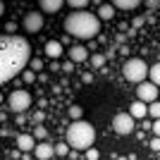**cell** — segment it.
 Returning a JSON list of instances; mask_svg holds the SVG:
<instances>
[{"mask_svg":"<svg viewBox=\"0 0 160 160\" xmlns=\"http://www.w3.org/2000/svg\"><path fill=\"white\" fill-rule=\"evenodd\" d=\"M81 81H84V84H91V81H93V74H91V72H86L84 77H81Z\"/></svg>","mask_w":160,"mask_h":160,"instance_id":"f1b7e54d","label":"cell"},{"mask_svg":"<svg viewBox=\"0 0 160 160\" xmlns=\"http://www.w3.org/2000/svg\"><path fill=\"white\" fill-rule=\"evenodd\" d=\"M33 153H36V160H50L55 155V146L48 141H41V143H36Z\"/></svg>","mask_w":160,"mask_h":160,"instance_id":"ba28073f","label":"cell"},{"mask_svg":"<svg viewBox=\"0 0 160 160\" xmlns=\"http://www.w3.org/2000/svg\"><path fill=\"white\" fill-rule=\"evenodd\" d=\"M7 105L14 112H24V110L31 108V93L29 91H12V93L7 96Z\"/></svg>","mask_w":160,"mask_h":160,"instance_id":"277c9868","label":"cell"},{"mask_svg":"<svg viewBox=\"0 0 160 160\" xmlns=\"http://www.w3.org/2000/svg\"><path fill=\"white\" fill-rule=\"evenodd\" d=\"M93 139H96V129L91 122H84V120H74L67 129V136L65 141L69 143L72 148L77 151H86V148L93 146Z\"/></svg>","mask_w":160,"mask_h":160,"instance_id":"7a4b0ae2","label":"cell"},{"mask_svg":"<svg viewBox=\"0 0 160 160\" xmlns=\"http://www.w3.org/2000/svg\"><path fill=\"white\" fill-rule=\"evenodd\" d=\"M158 84H153V81H141L139 88H136V96H139V100H143V103H153V100H158Z\"/></svg>","mask_w":160,"mask_h":160,"instance_id":"52a82bcc","label":"cell"},{"mask_svg":"<svg viewBox=\"0 0 160 160\" xmlns=\"http://www.w3.org/2000/svg\"><path fill=\"white\" fill-rule=\"evenodd\" d=\"M0 103H2V93H0Z\"/></svg>","mask_w":160,"mask_h":160,"instance_id":"836d02e7","label":"cell"},{"mask_svg":"<svg viewBox=\"0 0 160 160\" xmlns=\"http://www.w3.org/2000/svg\"><path fill=\"white\" fill-rule=\"evenodd\" d=\"M62 50H65V48H62V41H48L46 43V55L48 58H53V60H58V58H60L62 55Z\"/></svg>","mask_w":160,"mask_h":160,"instance_id":"30bf717a","label":"cell"},{"mask_svg":"<svg viewBox=\"0 0 160 160\" xmlns=\"http://www.w3.org/2000/svg\"><path fill=\"white\" fill-rule=\"evenodd\" d=\"M96 14H98L100 19H112V17H115V5H112V2H103Z\"/></svg>","mask_w":160,"mask_h":160,"instance_id":"5bb4252c","label":"cell"},{"mask_svg":"<svg viewBox=\"0 0 160 160\" xmlns=\"http://www.w3.org/2000/svg\"><path fill=\"white\" fill-rule=\"evenodd\" d=\"M151 129H153V134H155V136H160V120H155L153 124H151Z\"/></svg>","mask_w":160,"mask_h":160,"instance_id":"83f0119b","label":"cell"},{"mask_svg":"<svg viewBox=\"0 0 160 160\" xmlns=\"http://www.w3.org/2000/svg\"><path fill=\"white\" fill-rule=\"evenodd\" d=\"M132 117L134 120H143L148 115V103H143V100H136V103H132Z\"/></svg>","mask_w":160,"mask_h":160,"instance_id":"7c38bea8","label":"cell"},{"mask_svg":"<svg viewBox=\"0 0 160 160\" xmlns=\"http://www.w3.org/2000/svg\"><path fill=\"white\" fill-rule=\"evenodd\" d=\"M69 151H72V146H69L67 141L55 143V155H58V158H67V155H69Z\"/></svg>","mask_w":160,"mask_h":160,"instance_id":"2e32d148","label":"cell"},{"mask_svg":"<svg viewBox=\"0 0 160 160\" xmlns=\"http://www.w3.org/2000/svg\"><path fill=\"white\" fill-rule=\"evenodd\" d=\"M65 31L74 38L91 41L100 33V17L86 10H72V14H67L65 19Z\"/></svg>","mask_w":160,"mask_h":160,"instance_id":"6da1fadb","label":"cell"},{"mask_svg":"<svg viewBox=\"0 0 160 160\" xmlns=\"http://www.w3.org/2000/svg\"><path fill=\"white\" fill-rule=\"evenodd\" d=\"M74 69V62L69 60V62H65V65H62V72H72Z\"/></svg>","mask_w":160,"mask_h":160,"instance_id":"f546056e","label":"cell"},{"mask_svg":"<svg viewBox=\"0 0 160 160\" xmlns=\"http://www.w3.org/2000/svg\"><path fill=\"white\" fill-rule=\"evenodd\" d=\"M158 160H160V158H158Z\"/></svg>","mask_w":160,"mask_h":160,"instance_id":"e575fe53","label":"cell"},{"mask_svg":"<svg viewBox=\"0 0 160 160\" xmlns=\"http://www.w3.org/2000/svg\"><path fill=\"white\" fill-rule=\"evenodd\" d=\"M2 14H5V2L0 0V17H2Z\"/></svg>","mask_w":160,"mask_h":160,"instance_id":"d6a6232c","label":"cell"},{"mask_svg":"<svg viewBox=\"0 0 160 160\" xmlns=\"http://www.w3.org/2000/svg\"><path fill=\"white\" fill-rule=\"evenodd\" d=\"M67 55H69V60H72V62H86L88 60V50L84 46H72Z\"/></svg>","mask_w":160,"mask_h":160,"instance_id":"9c48e42d","label":"cell"},{"mask_svg":"<svg viewBox=\"0 0 160 160\" xmlns=\"http://www.w3.org/2000/svg\"><path fill=\"white\" fill-rule=\"evenodd\" d=\"M31 69H36V72H38V69H43V62H41L38 58H33V60H31Z\"/></svg>","mask_w":160,"mask_h":160,"instance_id":"d4e9b609","label":"cell"},{"mask_svg":"<svg viewBox=\"0 0 160 160\" xmlns=\"http://www.w3.org/2000/svg\"><path fill=\"white\" fill-rule=\"evenodd\" d=\"M50 69H53V72H58V69H62V67L58 65V60H53V65H50Z\"/></svg>","mask_w":160,"mask_h":160,"instance_id":"1f68e13d","label":"cell"},{"mask_svg":"<svg viewBox=\"0 0 160 160\" xmlns=\"http://www.w3.org/2000/svg\"><path fill=\"white\" fill-rule=\"evenodd\" d=\"M22 79H24V84H33L36 81V69H27L22 74Z\"/></svg>","mask_w":160,"mask_h":160,"instance_id":"7402d4cb","label":"cell"},{"mask_svg":"<svg viewBox=\"0 0 160 160\" xmlns=\"http://www.w3.org/2000/svg\"><path fill=\"white\" fill-rule=\"evenodd\" d=\"M43 24H46V19H43V14L36 12V10L27 12V14H24V19H22V27H24L27 33H38L41 29H43Z\"/></svg>","mask_w":160,"mask_h":160,"instance_id":"5b68a950","label":"cell"},{"mask_svg":"<svg viewBox=\"0 0 160 160\" xmlns=\"http://www.w3.org/2000/svg\"><path fill=\"white\" fill-rule=\"evenodd\" d=\"M105 60H108V55H103V53H93V55H91V65H93V67H103Z\"/></svg>","mask_w":160,"mask_h":160,"instance_id":"d6986e66","label":"cell"},{"mask_svg":"<svg viewBox=\"0 0 160 160\" xmlns=\"http://www.w3.org/2000/svg\"><path fill=\"white\" fill-rule=\"evenodd\" d=\"M86 158H88V160H98L100 153L96 151V148H86Z\"/></svg>","mask_w":160,"mask_h":160,"instance_id":"cb8c5ba5","label":"cell"},{"mask_svg":"<svg viewBox=\"0 0 160 160\" xmlns=\"http://www.w3.org/2000/svg\"><path fill=\"white\" fill-rule=\"evenodd\" d=\"M67 112H69V117H72V120H81V117H84V108H81V105H72Z\"/></svg>","mask_w":160,"mask_h":160,"instance_id":"ffe728a7","label":"cell"},{"mask_svg":"<svg viewBox=\"0 0 160 160\" xmlns=\"http://www.w3.org/2000/svg\"><path fill=\"white\" fill-rule=\"evenodd\" d=\"M65 2L72 7V10H84V7H86L91 0H65Z\"/></svg>","mask_w":160,"mask_h":160,"instance_id":"44dd1931","label":"cell"},{"mask_svg":"<svg viewBox=\"0 0 160 160\" xmlns=\"http://www.w3.org/2000/svg\"><path fill=\"white\" fill-rule=\"evenodd\" d=\"M151 151H160V136H155V139L151 141Z\"/></svg>","mask_w":160,"mask_h":160,"instance_id":"4316f807","label":"cell"},{"mask_svg":"<svg viewBox=\"0 0 160 160\" xmlns=\"http://www.w3.org/2000/svg\"><path fill=\"white\" fill-rule=\"evenodd\" d=\"M5 31L7 33H14V31H17V24H14V22H7V24H5Z\"/></svg>","mask_w":160,"mask_h":160,"instance_id":"484cf974","label":"cell"},{"mask_svg":"<svg viewBox=\"0 0 160 160\" xmlns=\"http://www.w3.org/2000/svg\"><path fill=\"white\" fill-rule=\"evenodd\" d=\"M148 77H151L153 84H158V86H160V62H155V65L148 69Z\"/></svg>","mask_w":160,"mask_h":160,"instance_id":"e0dca14e","label":"cell"},{"mask_svg":"<svg viewBox=\"0 0 160 160\" xmlns=\"http://www.w3.org/2000/svg\"><path fill=\"white\" fill-rule=\"evenodd\" d=\"M143 0H112L115 7H120V10H134V7H139Z\"/></svg>","mask_w":160,"mask_h":160,"instance_id":"9a60e30c","label":"cell"},{"mask_svg":"<svg viewBox=\"0 0 160 160\" xmlns=\"http://www.w3.org/2000/svg\"><path fill=\"white\" fill-rule=\"evenodd\" d=\"M112 129L117 134H132L134 132V117H132V112H117L112 117Z\"/></svg>","mask_w":160,"mask_h":160,"instance_id":"8992f818","label":"cell"},{"mask_svg":"<svg viewBox=\"0 0 160 160\" xmlns=\"http://www.w3.org/2000/svg\"><path fill=\"white\" fill-rule=\"evenodd\" d=\"M17 148H22V151H33V148H36V136H31V134L17 136Z\"/></svg>","mask_w":160,"mask_h":160,"instance_id":"4fadbf2b","label":"cell"},{"mask_svg":"<svg viewBox=\"0 0 160 160\" xmlns=\"http://www.w3.org/2000/svg\"><path fill=\"white\" fill-rule=\"evenodd\" d=\"M33 136H36V139H41V141H46V139H48V129L43 127V124H38V127H36V132H33Z\"/></svg>","mask_w":160,"mask_h":160,"instance_id":"603a6c76","label":"cell"},{"mask_svg":"<svg viewBox=\"0 0 160 160\" xmlns=\"http://www.w3.org/2000/svg\"><path fill=\"white\" fill-rule=\"evenodd\" d=\"M143 2H146L148 7H158L160 5V0H143Z\"/></svg>","mask_w":160,"mask_h":160,"instance_id":"4dcf8cb0","label":"cell"},{"mask_svg":"<svg viewBox=\"0 0 160 160\" xmlns=\"http://www.w3.org/2000/svg\"><path fill=\"white\" fill-rule=\"evenodd\" d=\"M148 115H151L153 120H160V100H153V103H148Z\"/></svg>","mask_w":160,"mask_h":160,"instance_id":"ac0fdd59","label":"cell"},{"mask_svg":"<svg viewBox=\"0 0 160 160\" xmlns=\"http://www.w3.org/2000/svg\"><path fill=\"white\" fill-rule=\"evenodd\" d=\"M122 74H124V79L132 81V84H141V81L148 77V65L141 60V58H132V60L124 62Z\"/></svg>","mask_w":160,"mask_h":160,"instance_id":"3957f363","label":"cell"},{"mask_svg":"<svg viewBox=\"0 0 160 160\" xmlns=\"http://www.w3.org/2000/svg\"><path fill=\"white\" fill-rule=\"evenodd\" d=\"M38 5H41V12L55 14L62 5H65V0H38Z\"/></svg>","mask_w":160,"mask_h":160,"instance_id":"8fae6325","label":"cell"}]
</instances>
